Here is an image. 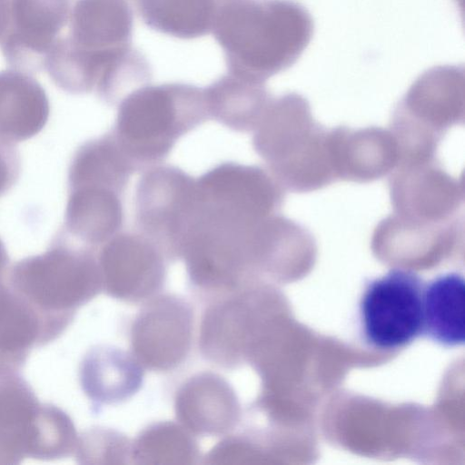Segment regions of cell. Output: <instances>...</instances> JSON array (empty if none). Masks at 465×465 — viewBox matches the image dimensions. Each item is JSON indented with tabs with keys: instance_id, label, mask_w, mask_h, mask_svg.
<instances>
[{
	"instance_id": "obj_1",
	"label": "cell",
	"mask_w": 465,
	"mask_h": 465,
	"mask_svg": "<svg viewBox=\"0 0 465 465\" xmlns=\"http://www.w3.org/2000/svg\"><path fill=\"white\" fill-rule=\"evenodd\" d=\"M228 73L262 83L293 64L313 35V20L292 0L221 3L213 27Z\"/></svg>"
},
{
	"instance_id": "obj_10",
	"label": "cell",
	"mask_w": 465,
	"mask_h": 465,
	"mask_svg": "<svg viewBox=\"0 0 465 465\" xmlns=\"http://www.w3.org/2000/svg\"><path fill=\"white\" fill-rule=\"evenodd\" d=\"M42 403L15 373L0 374V464L31 457Z\"/></svg>"
},
{
	"instance_id": "obj_2",
	"label": "cell",
	"mask_w": 465,
	"mask_h": 465,
	"mask_svg": "<svg viewBox=\"0 0 465 465\" xmlns=\"http://www.w3.org/2000/svg\"><path fill=\"white\" fill-rule=\"evenodd\" d=\"M9 286L41 317L49 341L102 290L95 249L61 229L42 253L9 268Z\"/></svg>"
},
{
	"instance_id": "obj_18",
	"label": "cell",
	"mask_w": 465,
	"mask_h": 465,
	"mask_svg": "<svg viewBox=\"0 0 465 465\" xmlns=\"http://www.w3.org/2000/svg\"><path fill=\"white\" fill-rule=\"evenodd\" d=\"M199 447L181 424L161 421L144 429L131 444L130 459L136 464H195Z\"/></svg>"
},
{
	"instance_id": "obj_14",
	"label": "cell",
	"mask_w": 465,
	"mask_h": 465,
	"mask_svg": "<svg viewBox=\"0 0 465 465\" xmlns=\"http://www.w3.org/2000/svg\"><path fill=\"white\" fill-rule=\"evenodd\" d=\"M464 297L462 275L449 272L432 280L423 291V332L445 346L463 344Z\"/></svg>"
},
{
	"instance_id": "obj_21",
	"label": "cell",
	"mask_w": 465,
	"mask_h": 465,
	"mask_svg": "<svg viewBox=\"0 0 465 465\" xmlns=\"http://www.w3.org/2000/svg\"><path fill=\"white\" fill-rule=\"evenodd\" d=\"M9 258L4 242L0 239V289L6 284L9 272Z\"/></svg>"
},
{
	"instance_id": "obj_17",
	"label": "cell",
	"mask_w": 465,
	"mask_h": 465,
	"mask_svg": "<svg viewBox=\"0 0 465 465\" xmlns=\"http://www.w3.org/2000/svg\"><path fill=\"white\" fill-rule=\"evenodd\" d=\"M134 14L126 0H84L80 8L81 35L92 52L132 45Z\"/></svg>"
},
{
	"instance_id": "obj_4",
	"label": "cell",
	"mask_w": 465,
	"mask_h": 465,
	"mask_svg": "<svg viewBox=\"0 0 465 465\" xmlns=\"http://www.w3.org/2000/svg\"><path fill=\"white\" fill-rule=\"evenodd\" d=\"M195 201V179L177 166L153 165L143 172L134 198L135 230L169 261L181 258Z\"/></svg>"
},
{
	"instance_id": "obj_19",
	"label": "cell",
	"mask_w": 465,
	"mask_h": 465,
	"mask_svg": "<svg viewBox=\"0 0 465 465\" xmlns=\"http://www.w3.org/2000/svg\"><path fill=\"white\" fill-rule=\"evenodd\" d=\"M131 444L120 432L97 428L78 437L74 452L81 463L124 464L130 459Z\"/></svg>"
},
{
	"instance_id": "obj_3",
	"label": "cell",
	"mask_w": 465,
	"mask_h": 465,
	"mask_svg": "<svg viewBox=\"0 0 465 465\" xmlns=\"http://www.w3.org/2000/svg\"><path fill=\"white\" fill-rule=\"evenodd\" d=\"M209 118L203 89L184 83L145 84L119 104L110 130L136 171L162 163L176 142Z\"/></svg>"
},
{
	"instance_id": "obj_15",
	"label": "cell",
	"mask_w": 465,
	"mask_h": 465,
	"mask_svg": "<svg viewBox=\"0 0 465 465\" xmlns=\"http://www.w3.org/2000/svg\"><path fill=\"white\" fill-rule=\"evenodd\" d=\"M50 107L44 92L21 80H0V140L11 144L28 140L45 126Z\"/></svg>"
},
{
	"instance_id": "obj_13",
	"label": "cell",
	"mask_w": 465,
	"mask_h": 465,
	"mask_svg": "<svg viewBox=\"0 0 465 465\" xmlns=\"http://www.w3.org/2000/svg\"><path fill=\"white\" fill-rule=\"evenodd\" d=\"M209 118L235 132L256 124L267 99L261 82L227 73L203 88Z\"/></svg>"
},
{
	"instance_id": "obj_6",
	"label": "cell",
	"mask_w": 465,
	"mask_h": 465,
	"mask_svg": "<svg viewBox=\"0 0 465 465\" xmlns=\"http://www.w3.org/2000/svg\"><path fill=\"white\" fill-rule=\"evenodd\" d=\"M193 331V312L184 299L173 294L155 295L132 323V354L146 369L173 370L191 350Z\"/></svg>"
},
{
	"instance_id": "obj_7",
	"label": "cell",
	"mask_w": 465,
	"mask_h": 465,
	"mask_svg": "<svg viewBox=\"0 0 465 465\" xmlns=\"http://www.w3.org/2000/svg\"><path fill=\"white\" fill-rule=\"evenodd\" d=\"M102 290L127 302H147L163 288L167 262L161 250L141 232H120L97 252Z\"/></svg>"
},
{
	"instance_id": "obj_22",
	"label": "cell",
	"mask_w": 465,
	"mask_h": 465,
	"mask_svg": "<svg viewBox=\"0 0 465 465\" xmlns=\"http://www.w3.org/2000/svg\"><path fill=\"white\" fill-rule=\"evenodd\" d=\"M233 1H247V0H220L221 3L224 2H233Z\"/></svg>"
},
{
	"instance_id": "obj_12",
	"label": "cell",
	"mask_w": 465,
	"mask_h": 465,
	"mask_svg": "<svg viewBox=\"0 0 465 465\" xmlns=\"http://www.w3.org/2000/svg\"><path fill=\"white\" fill-rule=\"evenodd\" d=\"M39 314L6 282L0 289V374L15 373L30 350L47 342Z\"/></svg>"
},
{
	"instance_id": "obj_16",
	"label": "cell",
	"mask_w": 465,
	"mask_h": 465,
	"mask_svg": "<svg viewBox=\"0 0 465 465\" xmlns=\"http://www.w3.org/2000/svg\"><path fill=\"white\" fill-rule=\"evenodd\" d=\"M143 23L179 39H195L213 31L220 0H136Z\"/></svg>"
},
{
	"instance_id": "obj_5",
	"label": "cell",
	"mask_w": 465,
	"mask_h": 465,
	"mask_svg": "<svg viewBox=\"0 0 465 465\" xmlns=\"http://www.w3.org/2000/svg\"><path fill=\"white\" fill-rule=\"evenodd\" d=\"M423 291L420 278L395 269L371 281L360 305L367 342L378 349L403 347L423 332Z\"/></svg>"
},
{
	"instance_id": "obj_9",
	"label": "cell",
	"mask_w": 465,
	"mask_h": 465,
	"mask_svg": "<svg viewBox=\"0 0 465 465\" xmlns=\"http://www.w3.org/2000/svg\"><path fill=\"white\" fill-rule=\"evenodd\" d=\"M178 421L192 434L220 436L240 421L241 408L232 387L220 375L201 372L184 381L174 399Z\"/></svg>"
},
{
	"instance_id": "obj_8",
	"label": "cell",
	"mask_w": 465,
	"mask_h": 465,
	"mask_svg": "<svg viewBox=\"0 0 465 465\" xmlns=\"http://www.w3.org/2000/svg\"><path fill=\"white\" fill-rule=\"evenodd\" d=\"M67 185L62 228L67 234L96 249L122 231L125 191L94 180L67 182Z\"/></svg>"
},
{
	"instance_id": "obj_20",
	"label": "cell",
	"mask_w": 465,
	"mask_h": 465,
	"mask_svg": "<svg viewBox=\"0 0 465 465\" xmlns=\"http://www.w3.org/2000/svg\"><path fill=\"white\" fill-rule=\"evenodd\" d=\"M20 158L14 144L0 140V196L6 193L17 182Z\"/></svg>"
},
{
	"instance_id": "obj_11",
	"label": "cell",
	"mask_w": 465,
	"mask_h": 465,
	"mask_svg": "<svg viewBox=\"0 0 465 465\" xmlns=\"http://www.w3.org/2000/svg\"><path fill=\"white\" fill-rule=\"evenodd\" d=\"M143 366L122 349L97 346L91 349L80 365V382L84 393L103 404L121 403L141 388Z\"/></svg>"
}]
</instances>
